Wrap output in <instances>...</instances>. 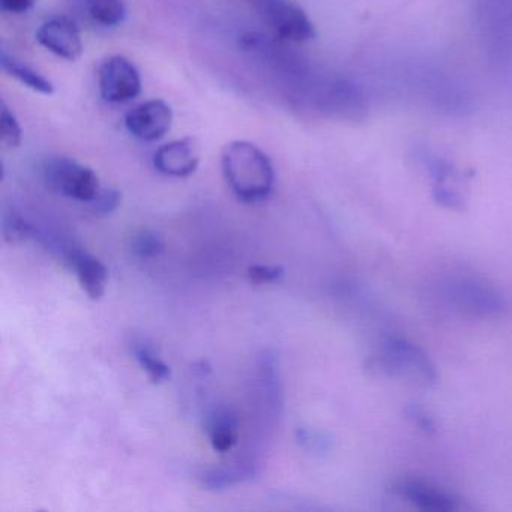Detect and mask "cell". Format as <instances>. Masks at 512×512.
<instances>
[{
	"label": "cell",
	"mask_w": 512,
	"mask_h": 512,
	"mask_svg": "<svg viewBox=\"0 0 512 512\" xmlns=\"http://www.w3.org/2000/svg\"><path fill=\"white\" fill-rule=\"evenodd\" d=\"M383 364L391 368L392 373L412 374L425 382L436 379V371L428 361L427 355L415 344L400 338H391L386 341L382 352Z\"/></svg>",
	"instance_id": "8"
},
{
	"label": "cell",
	"mask_w": 512,
	"mask_h": 512,
	"mask_svg": "<svg viewBox=\"0 0 512 512\" xmlns=\"http://www.w3.org/2000/svg\"><path fill=\"white\" fill-rule=\"evenodd\" d=\"M209 442L214 451L229 452L238 442L239 422L238 416L229 407H215L208 416L206 422Z\"/></svg>",
	"instance_id": "12"
},
{
	"label": "cell",
	"mask_w": 512,
	"mask_h": 512,
	"mask_svg": "<svg viewBox=\"0 0 512 512\" xmlns=\"http://www.w3.org/2000/svg\"><path fill=\"white\" fill-rule=\"evenodd\" d=\"M121 193L116 190H101L100 194L91 202L92 211L97 215H109L121 205Z\"/></svg>",
	"instance_id": "20"
},
{
	"label": "cell",
	"mask_w": 512,
	"mask_h": 512,
	"mask_svg": "<svg viewBox=\"0 0 512 512\" xmlns=\"http://www.w3.org/2000/svg\"><path fill=\"white\" fill-rule=\"evenodd\" d=\"M37 4V0H0V10L8 14H26Z\"/></svg>",
	"instance_id": "22"
},
{
	"label": "cell",
	"mask_w": 512,
	"mask_h": 512,
	"mask_svg": "<svg viewBox=\"0 0 512 512\" xmlns=\"http://www.w3.org/2000/svg\"><path fill=\"white\" fill-rule=\"evenodd\" d=\"M43 173L50 190L68 199L91 203L100 194L97 173L74 158H47L44 161Z\"/></svg>",
	"instance_id": "3"
},
{
	"label": "cell",
	"mask_w": 512,
	"mask_h": 512,
	"mask_svg": "<svg viewBox=\"0 0 512 512\" xmlns=\"http://www.w3.org/2000/svg\"><path fill=\"white\" fill-rule=\"evenodd\" d=\"M221 167L230 190L244 203L265 202L275 184L268 155L247 140H235L224 148Z\"/></svg>",
	"instance_id": "1"
},
{
	"label": "cell",
	"mask_w": 512,
	"mask_h": 512,
	"mask_svg": "<svg viewBox=\"0 0 512 512\" xmlns=\"http://www.w3.org/2000/svg\"><path fill=\"white\" fill-rule=\"evenodd\" d=\"M98 88L107 103H130L142 92V77L130 59L116 55L104 61L98 70Z\"/></svg>",
	"instance_id": "5"
},
{
	"label": "cell",
	"mask_w": 512,
	"mask_h": 512,
	"mask_svg": "<svg viewBox=\"0 0 512 512\" xmlns=\"http://www.w3.org/2000/svg\"><path fill=\"white\" fill-rule=\"evenodd\" d=\"M256 16L268 26L275 38L284 43H305L316 37L308 14L293 0H244Z\"/></svg>",
	"instance_id": "2"
},
{
	"label": "cell",
	"mask_w": 512,
	"mask_h": 512,
	"mask_svg": "<svg viewBox=\"0 0 512 512\" xmlns=\"http://www.w3.org/2000/svg\"><path fill=\"white\" fill-rule=\"evenodd\" d=\"M0 139L7 148H19L23 140L22 125L5 101L0 104Z\"/></svg>",
	"instance_id": "17"
},
{
	"label": "cell",
	"mask_w": 512,
	"mask_h": 512,
	"mask_svg": "<svg viewBox=\"0 0 512 512\" xmlns=\"http://www.w3.org/2000/svg\"><path fill=\"white\" fill-rule=\"evenodd\" d=\"M244 473L239 469H214L203 475V485L214 490L230 487L236 482L242 481Z\"/></svg>",
	"instance_id": "19"
},
{
	"label": "cell",
	"mask_w": 512,
	"mask_h": 512,
	"mask_svg": "<svg viewBox=\"0 0 512 512\" xmlns=\"http://www.w3.org/2000/svg\"><path fill=\"white\" fill-rule=\"evenodd\" d=\"M284 275L283 266L256 265L248 268V278L254 284L275 283Z\"/></svg>",
	"instance_id": "21"
},
{
	"label": "cell",
	"mask_w": 512,
	"mask_h": 512,
	"mask_svg": "<svg viewBox=\"0 0 512 512\" xmlns=\"http://www.w3.org/2000/svg\"><path fill=\"white\" fill-rule=\"evenodd\" d=\"M83 13L101 28H118L127 19L124 0H80Z\"/></svg>",
	"instance_id": "14"
},
{
	"label": "cell",
	"mask_w": 512,
	"mask_h": 512,
	"mask_svg": "<svg viewBox=\"0 0 512 512\" xmlns=\"http://www.w3.org/2000/svg\"><path fill=\"white\" fill-rule=\"evenodd\" d=\"M173 124V110L166 101L149 100L133 107L125 115L128 133L142 142H157L163 139Z\"/></svg>",
	"instance_id": "6"
},
{
	"label": "cell",
	"mask_w": 512,
	"mask_h": 512,
	"mask_svg": "<svg viewBox=\"0 0 512 512\" xmlns=\"http://www.w3.org/2000/svg\"><path fill=\"white\" fill-rule=\"evenodd\" d=\"M40 46L58 58L74 62L83 53L82 32L70 17L56 16L46 20L35 34Z\"/></svg>",
	"instance_id": "7"
},
{
	"label": "cell",
	"mask_w": 512,
	"mask_h": 512,
	"mask_svg": "<svg viewBox=\"0 0 512 512\" xmlns=\"http://www.w3.org/2000/svg\"><path fill=\"white\" fill-rule=\"evenodd\" d=\"M134 358L146 371L151 382L161 383L170 377V367L155 353L154 347L146 341L134 343Z\"/></svg>",
	"instance_id": "15"
},
{
	"label": "cell",
	"mask_w": 512,
	"mask_h": 512,
	"mask_svg": "<svg viewBox=\"0 0 512 512\" xmlns=\"http://www.w3.org/2000/svg\"><path fill=\"white\" fill-rule=\"evenodd\" d=\"M2 233L8 244H20L28 239L38 238L37 229L25 220L19 212L10 209L2 217Z\"/></svg>",
	"instance_id": "16"
},
{
	"label": "cell",
	"mask_w": 512,
	"mask_h": 512,
	"mask_svg": "<svg viewBox=\"0 0 512 512\" xmlns=\"http://www.w3.org/2000/svg\"><path fill=\"white\" fill-rule=\"evenodd\" d=\"M133 251L140 259H154L164 251L163 239L151 230H142L133 238Z\"/></svg>",
	"instance_id": "18"
},
{
	"label": "cell",
	"mask_w": 512,
	"mask_h": 512,
	"mask_svg": "<svg viewBox=\"0 0 512 512\" xmlns=\"http://www.w3.org/2000/svg\"><path fill=\"white\" fill-rule=\"evenodd\" d=\"M200 163V148L196 139L185 137L161 146L154 154V167L161 175L188 178Z\"/></svg>",
	"instance_id": "9"
},
{
	"label": "cell",
	"mask_w": 512,
	"mask_h": 512,
	"mask_svg": "<svg viewBox=\"0 0 512 512\" xmlns=\"http://www.w3.org/2000/svg\"><path fill=\"white\" fill-rule=\"evenodd\" d=\"M65 262L71 266L82 289L88 293L89 298L100 299L106 292L109 271L106 265L88 251L79 247H68L62 250Z\"/></svg>",
	"instance_id": "10"
},
{
	"label": "cell",
	"mask_w": 512,
	"mask_h": 512,
	"mask_svg": "<svg viewBox=\"0 0 512 512\" xmlns=\"http://www.w3.org/2000/svg\"><path fill=\"white\" fill-rule=\"evenodd\" d=\"M0 65L8 76L22 83L25 88L31 89L37 94L49 95V97L55 94V85L47 77L17 59L16 56L10 55L7 50H2L0 53Z\"/></svg>",
	"instance_id": "13"
},
{
	"label": "cell",
	"mask_w": 512,
	"mask_h": 512,
	"mask_svg": "<svg viewBox=\"0 0 512 512\" xmlns=\"http://www.w3.org/2000/svg\"><path fill=\"white\" fill-rule=\"evenodd\" d=\"M445 296L452 307L476 317H494L506 310V302L497 290L473 278H454L446 283Z\"/></svg>",
	"instance_id": "4"
},
{
	"label": "cell",
	"mask_w": 512,
	"mask_h": 512,
	"mask_svg": "<svg viewBox=\"0 0 512 512\" xmlns=\"http://www.w3.org/2000/svg\"><path fill=\"white\" fill-rule=\"evenodd\" d=\"M392 490L401 499H406L407 502L413 503L424 511L451 512L458 509L457 499L422 481L406 479V481L397 482Z\"/></svg>",
	"instance_id": "11"
}]
</instances>
